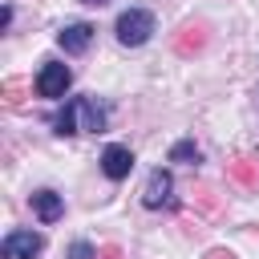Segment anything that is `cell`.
<instances>
[{
    "mask_svg": "<svg viewBox=\"0 0 259 259\" xmlns=\"http://www.w3.org/2000/svg\"><path fill=\"white\" fill-rule=\"evenodd\" d=\"M81 4H109V0H81Z\"/></svg>",
    "mask_w": 259,
    "mask_h": 259,
    "instance_id": "7c38bea8",
    "label": "cell"
},
{
    "mask_svg": "<svg viewBox=\"0 0 259 259\" xmlns=\"http://www.w3.org/2000/svg\"><path fill=\"white\" fill-rule=\"evenodd\" d=\"M69 85H73V73H69V65H61V61H45V69L36 73V93L49 97V101L65 97Z\"/></svg>",
    "mask_w": 259,
    "mask_h": 259,
    "instance_id": "3957f363",
    "label": "cell"
},
{
    "mask_svg": "<svg viewBox=\"0 0 259 259\" xmlns=\"http://www.w3.org/2000/svg\"><path fill=\"white\" fill-rule=\"evenodd\" d=\"M89 40H93V24H85V20L65 24V28L57 32V45H61L65 53H85V49H89Z\"/></svg>",
    "mask_w": 259,
    "mask_h": 259,
    "instance_id": "52a82bcc",
    "label": "cell"
},
{
    "mask_svg": "<svg viewBox=\"0 0 259 259\" xmlns=\"http://www.w3.org/2000/svg\"><path fill=\"white\" fill-rule=\"evenodd\" d=\"M69 259H97V251H93V243H73Z\"/></svg>",
    "mask_w": 259,
    "mask_h": 259,
    "instance_id": "30bf717a",
    "label": "cell"
},
{
    "mask_svg": "<svg viewBox=\"0 0 259 259\" xmlns=\"http://www.w3.org/2000/svg\"><path fill=\"white\" fill-rule=\"evenodd\" d=\"M101 170H105V178H113V182L130 178V170H134V154H130V146H105V154H101Z\"/></svg>",
    "mask_w": 259,
    "mask_h": 259,
    "instance_id": "8992f818",
    "label": "cell"
},
{
    "mask_svg": "<svg viewBox=\"0 0 259 259\" xmlns=\"http://www.w3.org/2000/svg\"><path fill=\"white\" fill-rule=\"evenodd\" d=\"M170 190H174V178H170V170H150V178H146V190H142V202H146L150 210H158V206H166V202H170Z\"/></svg>",
    "mask_w": 259,
    "mask_h": 259,
    "instance_id": "5b68a950",
    "label": "cell"
},
{
    "mask_svg": "<svg viewBox=\"0 0 259 259\" xmlns=\"http://www.w3.org/2000/svg\"><path fill=\"white\" fill-rule=\"evenodd\" d=\"M206 259H235V255H231V251H210Z\"/></svg>",
    "mask_w": 259,
    "mask_h": 259,
    "instance_id": "8fae6325",
    "label": "cell"
},
{
    "mask_svg": "<svg viewBox=\"0 0 259 259\" xmlns=\"http://www.w3.org/2000/svg\"><path fill=\"white\" fill-rule=\"evenodd\" d=\"M105 130V109L93 97H73L57 113V134H97Z\"/></svg>",
    "mask_w": 259,
    "mask_h": 259,
    "instance_id": "6da1fadb",
    "label": "cell"
},
{
    "mask_svg": "<svg viewBox=\"0 0 259 259\" xmlns=\"http://www.w3.org/2000/svg\"><path fill=\"white\" fill-rule=\"evenodd\" d=\"M190 158L198 162V146H194V142H178V146L170 150V162H190Z\"/></svg>",
    "mask_w": 259,
    "mask_h": 259,
    "instance_id": "9c48e42d",
    "label": "cell"
},
{
    "mask_svg": "<svg viewBox=\"0 0 259 259\" xmlns=\"http://www.w3.org/2000/svg\"><path fill=\"white\" fill-rule=\"evenodd\" d=\"M113 32H117V40H121L125 49H138V45H146L150 32H154V12H146V8H130V12L117 16Z\"/></svg>",
    "mask_w": 259,
    "mask_h": 259,
    "instance_id": "7a4b0ae2",
    "label": "cell"
},
{
    "mask_svg": "<svg viewBox=\"0 0 259 259\" xmlns=\"http://www.w3.org/2000/svg\"><path fill=\"white\" fill-rule=\"evenodd\" d=\"M45 251V239L36 231H8L4 243H0V255L4 259H36Z\"/></svg>",
    "mask_w": 259,
    "mask_h": 259,
    "instance_id": "277c9868",
    "label": "cell"
},
{
    "mask_svg": "<svg viewBox=\"0 0 259 259\" xmlns=\"http://www.w3.org/2000/svg\"><path fill=\"white\" fill-rule=\"evenodd\" d=\"M32 210H36L40 223H57V219L65 214V202H61L57 190H36V194H32Z\"/></svg>",
    "mask_w": 259,
    "mask_h": 259,
    "instance_id": "ba28073f",
    "label": "cell"
}]
</instances>
